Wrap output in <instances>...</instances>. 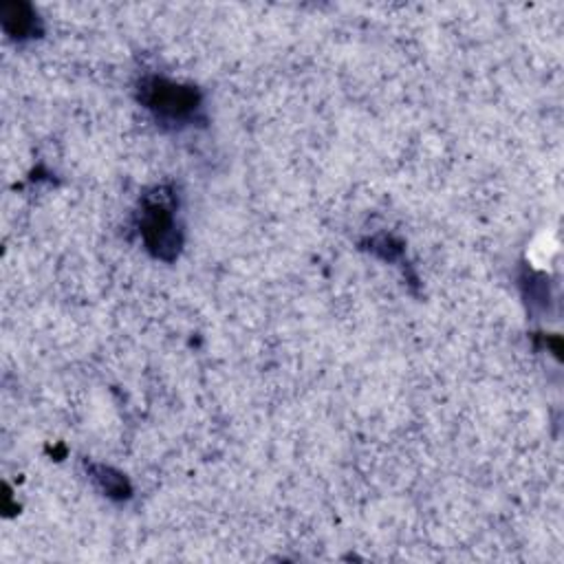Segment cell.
Wrapping results in <instances>:
<instances>
[{
  "instance_id": "cell-1",
  "label": "cell",
  "mask_w": 564,
  "mask_h": 564,
  "mask_svg": "<svg viewBox=\"0 0 564 564\" xmlns=\"http://www.w3.org/2000/svg\"><path fill=\"white\" fill-rule=\"evenodd\" d=\"M145 104L150 110H154L163 119L181 121L185 117H192L198 108L196 93L189 88H181L176 84H170L165 79H152L145 84Z\"/></svg>"
}]
</instances>
